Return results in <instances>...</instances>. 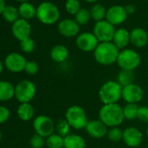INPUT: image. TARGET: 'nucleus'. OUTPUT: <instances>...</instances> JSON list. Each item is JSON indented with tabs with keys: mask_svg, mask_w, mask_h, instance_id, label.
<instances>
[{
	"mask_svg": "<svg viewBox=\"0 0 148 148\" xmlns=\"http://www.w3.org/2000/svg\"><path fill=\"white\" fill-rule=\"evenodd\" d=\"M99 119L107 127H117L125 120L123 107L119 104L103 105L99 112Z\"/></svg>",
	"mask_w": 148,
	"mask_h": 148,
	"instance_id": "obj_1",
	"label": "nucleus"
},
{
	"mask_svg": "<svg viewBox=\"0 0 148 148\" xmlns=\"http://www.w3.org/2000/svg\"><path fill=\"white\" fill-rule=\"evenodd\" d=\"M119 51L112 42H104L99 44L93 51V57L98 64L108 66L117 63Z\"/></svg>",
	"mask_w": 148,
	"mask_h": 148,
	"instance_id": "obj_2",
	"label": "nucleus"
},
{
	"mask_svg": "<svg viewBox=\"0 0 148 148\" xmlns=\"http://www.w3.org/2000/svg\"><path fill=\"white\" fill-rule=\"evenodd\" d=\"M99 98L103 105L118 104L122 99V86L117 81L108 80L99 88Z\"/></svg>",
	"mask_w": 148,
	"mask_h": 148,
	"instance_id": "obj_3",
	"label": "nucleus"
},
{
	"mask_svg": "<svg viewBox=\"0 0 148 148\" xmlns=\"http://www.w3.org/2000/svg\"><path fill=\"white\" fill-rule=\"evenodd\" d=\"M64 119L67 120L70 126L75 130L85 129L89 121L85 109L78 105H73L68 107L65 112Z\"/></svg>",
	"mask_w": 148,
	"mask_h": 148,
	"instance_id": "obj_4",
	"label": "nucleus"
},
{
	"mask_svg": "<svg viewBox=\"0 0 148 148\" xmlns=\"http://www.w3.org/2000/svg\"><path fill=\"white\" fill-rule=\"evenodd\" d=\"M36 17L42 24L51 25L58 21L60 18V12L53 3L43 2L37 8Z\"/></svg>",
	"mask_w": 148,
	"mask_h": 148,
	"instance_id": "obj_5",
	"label": "nucleus"
},
{
	"mask_svg": "<svg viewBox=\"0 0 148 148\" xmlns=\"http://www.w3.org/2000/svg\"><path fill=\"white\" fill-rule=\"evenodd\" d=\"M141 62L140 55L134 50L125 48L119 51L117 64L119 67L123 71H133L138 67Z\"/></svg>",
	"mask_w": 148,
	"mask_h": 148,
	"instance_id": "obj_6",
	"label": "nucleus"
},
{
	"mask_svg": "<svg viewBox=\"0 0 148 148\" xmlns=\"http://www.w3.org/2000/svg\"><path fill=\"white\" fill-rule=\"evenodd\" d=\"M36 92V86L31 80H22L15 86V98L20 103H30Z\"/></svg>",
	"mask_w": 148,
	"mask_h": 148,
	"instance_id": "obj_7",
	"label": "nucleus"
},
{
	"mask_svg": "<svg viewBox=\"0 0 148 148\" xmlns=\"http://www.w3.org/2000/svg\"><path fill=\"white\" fill-rule=\"evenodd\" d=\"M115 27L108 21L102 20L99 22H96L93 27V34L97 38L99 43L104 42H112L114 33Z\"/></svg>",
	"mask_w": 148,
	"mask_h": 148,
	"instance_id": "obj_8",
	"label": "nucleus"
},
{
	"mask_svg": "<svg viewBox=\"0 0 148 148\" xmlns=\"http://www.w3.org/2000/svg\"><path fill=\"white\" fill-rule=\"evenodd\" d=\"M35 132L44 138H47L55 132V123L51 118L46 115H39L33 120Z\"/></svg>",
	"mask_w": 148,
	"mask_h": 148,
	"instance_id": "obj_9",
	"label": "nucleus"
},
{
	"mask_svg": "<svg viewBox=\"0 0 148 148\" xmlns=\"http://www.w3.org/2000/svg\"><path fill=\"white\" fill-rule=\"evenodd\" d=\"M99 42L93 34V32H82L79 33L76 38V45L77 47L85 52H93Z\"/></svg>",
	"mask_w": 148,
	"mask_h": 148,
	"instance_id": "obj_10",
	"label": "nucleus"
},
{
	"mask_svg": "<svg viewBox=\"0 0 148 148\" xmlns=\"http://www.w3.org/2000/svg\"><path fill=\"white\" fill-rule=\"evenodd\" d=\"M144 98V90L135 83L122 87V99L126 104H138Z\"/></svg>",
	"mask_w": 148,
	"mask_h": 148,
	"instance_id": "obj_11",
	"label": "nucleus"
},
{
	"mask_svg": "<svg viewBox=\"0 0 148 148\" xmlns=\"http://www.w3.org/2000/svg\"><path fill=\"white\" fill-rule=\"evenodd\" d=\"M26 62L27 61L23 55L18 52H12L6 56L5 59V66L8 71L18 73L25 71Z\"/></svg>",
	"mask_w": 148,
	"mask_h": 148,
	"instance_id": "obj_12",
	"label": "nucleus"
},
{
	"mask_svg": "<svg viewBox=\"0 0 148 148\" xmlns=\"http://www.w3.org/2000/svg\"><path fill=\"white\" fill-rule=\"evenodd\" d=\"M127 16L128 14L125 9V6L115 5L107 9L106 20L114 26L119 25L127 19Z\"/></svg>",
	"mask_w": 148,
	"mask_h": 148,
	"instance_id": "obj_13",
	"label": "nucleus"
},
{
	"mask_svg": "<svg viewBox=\"0 0 148 148\" xmlns=\"http://www.w3.org/2000/svg\"><path fill=\"white\" fill-rule=\"evenodd\" d=\"M79 30L80 25L74 19L64 18L58 24V32L65 38L77 37L79 34Z\"/></svg>",
	"mask_w": 148,
	"mask_h": 148,
	"instance_id": "obj_14",
	"label": "nucleus"
},
{
	"mask_svg": "<svg viewBox=\"0 0 148 148\" xmlns=\"http://www.w3.org/2000/svg\"><path fill=\"white\" fill-rule=\"evenodd\" d=\"M124 143L132 148H136L140 145L143 140L142 132L136 127L129 126L123 130V138Z\"/></svg>",
	"mask_w": 148,
	"mask_h": 148,
	"instance_id": "obj_15",
	"label": "nucleus"
},
{
	"mask_svg": "<svg viewBox=\"0 0 148 148\" xmlns=\"http://www.w3.org/2000/svg\"><path fill=\"white\" fill-rule=\"evenodd\" d=\"M12 32L15 38L21 42L31 38L32 27L27 20L19 18L15 23H13L12 26Z\"/></svg>",
	"mask_w": 148,
	"mask_h": 148,
	"instance_id": "obj_16",
	"label": "nucleus"
},
{
	"mask_svg": "<svg viewBox=\"0 0 148 148\" xmlns=\"http://www.w3.org/2000/svg\"><path fill=\"white\" fill-rule=\"evenodd\" d=\"M85 129L88 135L93 138H102L107 135L108 132V127L100 119L88 121Z\"/></svg>",
	"mask_w": 148,
	"mask_h": 148,
	"instance_id": "obj_17",
	"label": "nucleus"
},
{
	"mask_svg": "<svg viewBox=\"0 0 148 148\" xmlns=\"http://www.w3.org/2000/svg\"><path fill=\"white\" fill-rule=\"evenodd\" d=\"M130 43L137 48H143L148 43L147 32L140 27L132 29L130 32Z\"/></svg>",
	"mask_w": 148,
	"mask_h": 148,
	"instance_id": "obj_18",
	"label": "nucleus"
},
{
	"mask_svg": "<svg viewBox=\"0 0 148 148\" xmlns=\"http://www.w3.org/2000/svg\"><path fill=\"white\" fill-rule=\"evenodd\" d=\"M112 42L119 51L125 49L128 44L130 43V32H128L125 28L117 29L115 31Z\"/></svg>",
	"mask_w": 148,
	"mask_h": 148,
	"instance_id": "obj_19",
	"label": "nucleus"
},
{
	"mask_svg": "<svg viewBox=\"0 0 148 148\" xmlns=\"http://www.w3.org/2000/svg\"><path fill=\"white\" fill-rule=\"evenodd\" d=\"M85 138L79 134H69L64 138V148H86Z\"/></svg>",
	"mask_w": 148,
	"mask_h": 148,
	"instance_id": "obj_20",
	"label": "nucleus"
},
{
	"mask_svg": "<svg viewBox=\"0 0 148 148\" xmlns=\"http://www.w3.org/2000/svg\"><path fill=\"white\" fill-rule=\"evenodd\" d=\"M51 58L56 63H63L69 57L68 48L63 45H56L53 46L50 52Z\"/></svg>",
	"mask_w": 148,
	"mask_h": 148,
	"instance_id": "obj_21",
	"label": "nucleus"
},
{
	"mask_svg": "<svg viewBox=\"0 0 148 148\" xmlns=\"http://www.w3.org/2000/svg\"><path fill=\"white\" fill-rule=\"evenodd\" d=\"M15 97V87L9 81H0V101L5 102Z\"/></svg>",
	"mask_w": 148,
	"mask_h": 148,
	"instance_id": "obj_22",
	"label": "nucleus"
},
{
	"mask_svg": "<svg viewBox=\"0 0 148 148\" xmlns=\"http://www.w3.org/2000/svg\"><path fill=\"white\" fill-rule=\"evenodd\" d=\"M18 116L23 121H30L34 116V108L31 103H21L18 108Z\"/></svg>",
	"mask_w": 148,
	"mask_h": 148,
	"instance_id": "obj_23",
	"label": "nucleus"
},
{
	"mask_svg": "<svg viewBox=\"0 0 148 148\" xmlns=\"http://www.w3.org/2000/svg\"><path fill=\"white\" fill-rule=\"evenodd\" d=\"M19 16L25 20H30L36 16L37 9L29 2L22 3L18 7Z\"/></svg>",
	"mask_w": 148,
	"mask_h": 148,
	"instance_id": "obj_24",
	"label": "nucleus"
},
{
	"mask_svg": "<svg viewBox=\"0 0 148 148\" xmlns=\"http://www.w3.org/2000/svg\"><path fill=\"white\" fill-rule=\"evenodd\" d=\"M107 9L101 4H95L90 9L91 17L95 22H99L106 19Z\"/></svg>",
	"mask_w": 148,
	"mask_h": 148,
	"instance_id": "obj_25",
	"label": "nucleus"
},
{
	"mask_svg": "<svg viewBox=\"0 0 148 148\" xmlns=\"http://www.w3.org/2000/svg\"><path fill=\"white\" fill-rule=\"evenodd\" d=\"M122 87H125L128 85L133 83V73L130 71H123L121 70L117 75L116 80Z\"/></svg>",
	"mask_w": 148,
	"mask_h": 148,
	"instance_id": "obj_26",
	"label": "nucleus"
},
{
	"mask_svg": "<svg viewBox=\"0 0 148 148\" xmlns=\"http://www.w3.org/2000/svg\"><path fill=\"white\" fill-rule=\"evenodd\" d=\"M45 145L48 148H64V137L58 133H53L46 138Z\"/></svg>",
	"mask_w": 148,
	"mask_h": 148,
	"instance_id": "obj_27",
	"label": "nucleus"
},
{
	"mask_svg": "<svg viewBox=\"0 0 148 148\" xmlns=\"http://www.w3.org/2000/svg\"><path fill=\"white\" fill-rule=\"evenodd\" d=\"M138 104H126L123 107V112L125 119L127 120H133L136 119L138 117Z\"/></svg>",
	"mask_w": 148,
	"mask_h": 148,
	"instance_id": "obj_28",
	"label": "nucleus"
},
{
	"mask_svg": "<svg viewBox=\"0 0 148 148\" xmlns=\"http://www.w3.org/2000/svg\"><path fill=\"white\" fill-rule=\"evenodd\" d=\"M71 128V127L70 126L69 123L65 119H59L55 123V131L57 132L58 134L61 135L64 138L70 134Z\"/></svg>",
	"mask_w": 148,
	"mask_h": 148,
	"instance_id": "obj_29",
	"label": "nucleus"
},
{
	"mask_svg": "<svg viewBox=\"0 0 148 148\" xmlns=\"http://www.w3.org/2000/svg\"><path fill=\"white\" fill-rule=\"evenodd\" d=\"M91 18L92 17H91L90 10L86 9V8H81L78 12V13L74 16V20H75L79 25H85L88 24Z\"/></svg>",
	"mask_w": 148,
	"mask_h": 148,
	"instance_id": "obj_30",
	"label": "nucleus"
},
{
	"mask_svg": "<svg viewBox=\"0 0 148 148\" xmlns=\"http://www.w3.org/2000/svg\"><path fill=\"white\" fill-rule=\"evenodd\" d=\"M3 17L4 18L10 23H15L17 20H18L19 17V12L18 9L13 7V6H6L4 12H3Z\"/></svg>",
	"mask_w": 148,
	"mask_h": 148,
	"instance_id": "obj_31",
	"label": "nucleus"
},
{
	"mask_svg": "<svg viewBox=\"0 0 148 148\" xmlns=\"http://www.w3.org/2000/svg\"><path fill=\"white\" fill-rule=\"evenodd\" d=\"M64 8L68 14L75 16L81 9L79 0H66Z\"/></svg>",
	"mask_w": 148,
	"mask_h": 148,
	"instance_id": "obj_32",
	"label": "nucleus"
},
{
	"mask_svg": "<svg viewBox=\"0 0 148 148\" xmlns=\"http://www.w3.org/2000/svg\"><path fill=\"white\" fill-rule=\"evenodd\" d=\"M107 138L112 142H119L123 138V130L117 127H112L107 132Z\"/></svg>",
	"mask_w": 148,
	"mask_h": 148,
	"instance_id": "obj_33",
	"label": "nucleus"
},
{
	"mask_svg": "<svg viewBox=\"0 0 148 148\" xmlns=\"http://www.w3.org/2000/svg\"><path fill=\"white\" fill-rule=\"evenodd\" d=\"M45 145V139L44 137L35 133L30 138V145L32 148H42Z\"/></svg>",
	"mask_w": 148,
	"mask_h": 148,
	"instance_id": "obj_34",
	"label": "nucleus"
},
{
	"mask_svg": "<svg viewBox=\"0 0 148 148\" xmlns=\"http://www.w3.org/2000/svg\"><path fill=\"white\" fill-rule=\"evenodd\" d=\"M20 48L25 53H32L35 49V42L31 38L20 42Z\"/></svg>",
	"mask_w": 148,
	"mask_h": 148,
	"instance_id": "obj_35",
	"label": "nucleus"
},
{
	"mask_svg": "<svg viewBox=\"0 0 148 148\" xmlns=\"http://www.w3.org/2000/svg\"><path fill=\"white\" fill-rule=\"evenodd\" d=\"M39 67L35 61H27L25 68V71L29 75H35L38 72Z\"/></svg>",
	"mask_w": 148,
	"mask_h": 148,
	"instance_id": "obj_36",
	"label": "nucleus"
},
{
	"mask_svg": "<svg viewBox=\"0 0 148 148\" xmlns=\"http://www.w3.org/2000/svg\"><path fill=\"white\" fill-rule=\"evenodd\" d=\"M137 119L143 123H148V106H139Z\"/></svg>",
	"mask_w": 148,
	"mask_h": 148,
	"instance_id": "obj_37",
	"label": "nucleus"
},
{
	"mask_svg": "<svg viewBox=\"0 0 148 148\" xmlns=\"http://www.w3.org/2000/svg\"><path fill=\"white\" fill-rule=\"evenodd\" d=\"M10 111L7 107L0 106V125L6 122L10 118Z\"/></svg>",
	"mask_w": 148,
	"mask_h": 148,
	"instance_id": "obj_38",
	"label": "nucleus"
},
{
	"mask_svg": "<svg viewBox=\"0 0 148 148\" xmlns=\"http://www.w3.org/2000/svg\"><path fill=\"white\" fill-rule=\"evenodd\" d=\"M125 11H126V12H127L128 15H129V14H132V13H134V12H135V6H134L133 5H132V4L126 5L125 6Z\"/></svg>",
	"mask_w": 148,
	"mask_h": 148,
	"instance_id": "obj_39",
	"label": "nucleus"
},
{
	"mask_svg": "<svg viewBox=\"0 0 148 148\" xmlns=\"http://www.w3.org/2000/svg\"><path fill=\"white\" fill-rule=\"evenodd\" d=\"M5 7H6V5H5V0H0V15L3 14Z\"/></svg>",
	"mask_w": 148,
	"mask_h": 148,
	"instance_id": "obj_40",
	"label": "nucleus"
},
{
	"mask_svg": "<svg viewBox=\"0 0 148 148\" xmlns=\"http://www.w3.org/2000/svg\"><path fill=\"white\" fill-rule=\"evenodd\" d=\"M3 70H4V64H3V62L1 60H0V74L2 73Z\"/></svg>",
	"mask_w": 148,
	"mask_h": 148,
	"instance_id": "obj_41",
	"label": "nucleus"
},
{
	"mask_svg": "<svg viewBox=\"0 0 148 148\" xmlns=\"http://www.w3.org/2000/svg\"><path fill=\"white\" fill-rule=\"evenodd\" d=\"M84 1H86V2H87V3H96V2H98L99 0H84Z\"/></svg>",
	"mask_w": 148,
	"mask_h": 148,
	"instance_id": "obj_42",
	"label": "nucleus"
},
{
	"mask_svg": "<svg viewBox=\"0 0 148 148\" xmlns=\"http://www.w3.org/2000/svg\"><path fill=\"white\" fill-rule=\"evenodd\" d=\"M16 1L21 2V3H25V2H28V1H29V0H16Z\"/></svg>",
	"mask_w": 148,
	"mask_h": 148,
	"instance_id": "obj_43",
	"label": "nucleus"
},
{
	"mask_svg": "<svg viewBox=\"0 0 148 148\" xmlns=\"http://www.w3.org/2000/svg\"><path fill=\"white\" fill-rule=\"evenodd\" d=\"M146 136H147V138H148V126L146 128Z\"/></svg>",
	"mask_w": 148,
	"mask_h": 148,
	"instance_id": "obj_44",
	"label": "nucleus"
},
{
	"mask_svg": "<svg viewBox=\"0 0 148 148\" xmlns=\"http://www.w3.org/2000/svg\"><path fill=\"white\" fill-rule=\"evenodd\" d=\"M1 138H2V134H1V131H0V141H1Z\"/></svg>",
	"mask_w": 148,
	"mask_h": 148,
	"instance_id": "obj_45",
	"label": "nucleus"
},
{
	"mask_svg": "<svg viewBox=\"0 0 148 148\" xmlns=\"http://www.w3.org/2000/svg\"><path fill=\"white\" fill-rule=\"evenodd\" d=\"M145 148H148V147H145Z\"/></svg>",
	"mask_w": 148,
	"mask_h": 148,
	"instance_id": "obj_46",
	"label": "nucleus"
}]
</instances>
